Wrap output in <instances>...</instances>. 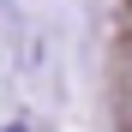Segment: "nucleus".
Returning a JSON list of instances; mask_svg holds the SVG:
<instances>
[{
	"mask_svg": "<svg viewBox=\"0 0 132 132\" xmlns=\"http://www.w3.org/2000/svg\"><path fill=\"white\" fill-rule=\"evenodd\" d=\"M6 132H24V126H6Z\"/></svg>",
	"mask_w": 132,
	"mask_h": 132,
	"instance_id": "obj_1",
	"label": "nucleus"
}]
</instances>
